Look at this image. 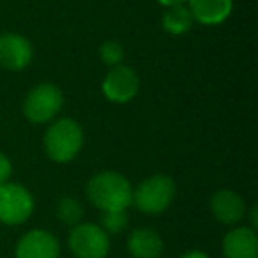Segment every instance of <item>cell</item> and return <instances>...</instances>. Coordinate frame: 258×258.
Wrapping results in <instances>:
<instances>
[{
  "label": "cell",
  "instance_id": "6da1fadb",
  "mask_svg": "<svg viewBox=\"0 0 258 258\" xmlns=\"http://www.w3.org/2000/svg\"><path fill=\"white\" fill-rule=\"evenodd\" d=\"M87 195L103 212L125 211L133 202V191L127 179L117 172H101L94 175L87 184Z\"/></svg>",
  "mask_w": 258,
  "mask_h": 258
},
{
  "label": "cell",
  "instance_id": "7a4b0ae2",
  "mask_svg": "<svg viewBox=\"0 0 258 258\" xmlns=\"http://www.w3.org/2000/svg\"><path fill=\"white\" fill-rule=\"evenodd\" d=\"M83 145V131L78 122L60 118L44 135V147L53 161L68 163L80 152Z\"/></svg>",
  "mask_w": 258,
  "mask_h": 258
},
{
  "label": "cell",
  "instance_id": "3957f363",
  "mask_svg": "<svg viewBox=\"0 0 258 258\" xmlns=\"http://www.w3.org/2000/svg\"><path fill=\"white\" fill-rule=\"evenodd\" d=\"M175 182L166 175H154L144 180L133 193V204L145 214H161L172 204Z\"/></svg>",
  "mask_w": 258,
  "mask_h": 258
},
{
  "label": "cell",
  "instance_id": "277c9868",
  "mask_svg": "<svg viewBox=\"0 0 258 258\" xmlns=\"http://www.w3.org/2000/svg\"><path fill=\"white\" fill-rule=\"evenodd\" d=\"M62 103H64V96L58 87L51 83H41L29 92L23 103V113L30 122L43 124L58 113Z\"/></svg>",
  "mask_w": 258,
  "mask_h": 258
},
{
  "label": "cell",
  "instance_id": "5b68a950",
  "mask_svg": "<svg viewBox=\"0 0 258 258\" xmlns=\"http://www.w3.org/2000/svg\"><path fill=\"white\" fill-rule=\"evenodd\" d=\"M34 211V198L29 189L20 184H0V221L6 225H20L27 221Z\"/></svg>",
  "mask_w": 258,
  "mask_h": 258
},
{
  "label": "cell",
  "instance_id": "8992f818",
  "mask_svg": "<svg viewBox=\"0 0 258 258\" xmlns=\"http://www.w3.org/2000/svg\"><path fill=\"white\" fill-rule=\"evenodd\" d=\"M69 247L78 258H104L110 249V240L101 226L83 223L71 230Z\"/></svg>",
  "mask_w": 258,
  "mask_h": 258
},
{
  "label": "cell",
  "instance_id": "52a82bcc",
  "mask_svg": "<svg viewBox=\"0 0 258 258\" xmlns=\"http://www.w3.org/2000/svg\"><path fill=\"white\" fill-rule=\"evenodd\" d=\"M138 76L131 68L113 66L103 82V92L113 103H127L138 92Z\"/></svg>",
  "mask_w": 258,
  "mask_h": 258
},
{
  "label": "cell",
  "instance_id": "ba28073f",
  "mask_svg": "<svg viewBox=\"0 0 258 258\" xmlns=\"http://www.w3.org/2000/svg\"><path fill=\"white\" fill-rule=\"evenodd\" d=\"M32 60V46L23 36L2 34L0 36V66L9 71H22Z\"/></svg>",
  "mask_w": 258,
  "mask_h": 258
},
{
  "label": "cell",
  "instance_id": "9c48e42d",
  "mask_svg": "<svg viewBox=\"0 0 258 258\" xmlns=\"http://www.w3.org/2000/svg\"><path fill=\"white\" fill-rule=\"evenodd\" d=\"M58 240L44 230H32L20 239L16 258H58Z\"/></svg>",
  "mask_w": 258,
  "mask_h": 258
},
{
  "label": "cell",
  "instance_id": "30bf717a",
  "mask_svg": "<svg viewBox=\"0 0 258 258\" xmlns=\"http://www.w3.org/2000/svg\"><path fill=\"white\" fill-rule=\"evenodd\" d=\"M225 258H258V239L253 228H235L223 239Z\"/></svg>",
  "mask_w": 258,
  "mask_h": 258
},
{
  "label": "cell",
  "instance_id": "8fae6325",
  "mask_svg": "<svg viewBox=\"0 0 258 258\" xmlns=\"http://www.w3.org/2000/svg\"><path fill=\"white\" fill-rule=\"evenodd\" d=\"M211 211L214 214V218H218L221 223L232 225L244 218L246 212V205L244 200L237 193L228 189L218 191L211 200Z\"/></svg>",
  "mask_w": 258,
  "mask_h": 258
},
{
  "label": "cell",
  "instance_id": "7c38bea8",
  "mask_svg": "<svg viewBox=\"0 0 258 258\" xmlns=\"http://www.w3.org/2000/svg\"><path fill=\"white\" fill-rule=\"evenodd\" d=\"M189 11L193 20L205 25H216L230 16L232 0H189Z\"/></svg>",
  "mask_w": 258,
  "mask_h": 258
},
{
  "label": "cell",
  "instance_id": "4fadbf2b",
  "mask_svg": "<svg viewBox=\"0 0 258 258\" xmlns=\"http://www.w3.org/2000/svg\"><path fill=\"white\" fill-rule=\"evenodd\" d=\"M127 249L135 258H159L163 253V240L154 230L137 228L129 235Z\"/></svg>",
  "mask_w": 258,
  "mask_h": 258
},
{
  "label": "cell",
  "instance_id": "5bb4252c",
  "mask_svg": "<svg viewBox=\"0 0 258 258\" xmlns=\"http://www.w3.org/2000/svg\"><path fill=\"white\" fill-rule=\"evenodd\" d=\"M193 25V15L186 6H173L163 16V27L170 34H184Z\"/></svg>",
  "mask_w": 258,
  "mask_h": 258
},
{
  "label": "cell",
  "instance_id": "9a60e30c",
  "mask_svg": "<svg viewBox=\"0 0 258 258\" xmlns=\"http://www.w3.org/2000/svg\"><path fill=\"white\" fill-rule=\"evenodd\" d=\"M57 216L66 225L76 226V225H80V219H82V216H83V207L75 198H69V197L62 198L57 209Z\"/></svg>",
  "mask_w": 258,
  "mask_h": 258
},
{
  "label": "cell",
  "instance_id": "2e32d148",
  "mask_svg": "<svg viewBox=\"0 0 258 258\" xmlns=\"http://www.w3.org/2000/svg\"><path fill=\"white\" fill-rule=\"evenodd\" d=\"M127 226L125 211H108L101 214V228L106 233H120Z\"/></svg>",
  "mask_w": 258,
  "mask_h": 258
},
{
  "label": "cell",
  "instance_id": "e0dca14e",
  "mask_svg": "<svg viewBox=\"0 0 258 258\" xmlns=\"http://www.w3.org/2000/svg\"><path fill=\"white\" fill-rule=\"evenodd\" d=\"M99 55L104 64L118 66L122 62V58H124V48L118 43H115V41H108V43H104L103 46H101Z\"/></svg>",
  "mask_w": 258,
  "mask_h": 258
},
{
  "label": "cell",
  "instance_id": "ac0fdd59",
  "mask_svg": "<svg viewBox=\"0 0 258 258\" xmlns=\"http://www.w3.org/2000/svg\"><path fill=\"white\" fill-rule=\"evenodd\" d=\"M11 173H13L11 161L8 159V156L0 152V184L8 182L9 177H11Z\"/></svg>",
  "mask_w": 258,
  "mask_h": 258
},
{
  "label": "cell",
  "instance_id": "d6986e66",
  "mask_svg": "<svg viewBox=\"0 0 258 258\" xmlns=\"http://www.w3.org/2000/svg\"><path fill=\"white\" fill-rule=\"evenodd\" d=\"M180 258H209L205 253H202V251H189V253H184Z\"/></svg>",
  "mask_w": 258,
  "mask_h": 258
},
{
  "label": "cell",
  "instance_id": "ffe728a7",
  "mask_svg": "<svg viewBox=\"0 0 258 258\" xmlns=\"http://www.w3.org/2000/svg\"><path fill=\"white\" fill-rule=\"evenodd\" d=\"M158 2H161L163 6H168V8H173V6H182L187 0H158Z\"/></svg>",
  "mask_w": 258,
  "mask_h": 258
}]
</instances>
